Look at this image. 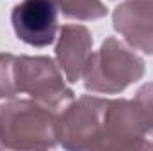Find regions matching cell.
<instances>
[{
    "label": "cell",
    "instance_id": "cell-1",
    "mask_svg": "<svg viewBox=\"0 0 153 151\" xmlns=\"http://www.w3.org/2000/svg\"><path fill=\"white\" fill-rule=\"evenodd\" d=\"M0 144L9 150H48L57 144V114L32 101L13 100L0 105Z\"/></svg>",
    "mask_w": 153,
    "mask_h": 151
},
{
    "label": "cell",
    "instance_id": "cell-2",
    "mask_svg": "<svg viewBox=\"0 0 153 151\" xmlns=\"http://www.w3.org/2000/svg\"><path fill=\"white\" fill-rule=\"evenodd\" d=\"M144 75V61L116 38H107L96 53H91L84 71V85L91 93L114 94Z\"/></svg>",
    "mask_w": 153,
    "mask_h": 151
},
{
    "label": "cell",
    "instance_id": "cell-3",
    "mask_svg": "<svg viewBox=\"0 0 153 151\" xmlns=\"http://www.w3.org/2000/svg\"><path fill=\"white\" fill-rule=\"evenodd\" d=\"M14 84L18 93H27L53 110L73 100V91L64 84L61 68L50 57H14Z\"/></svg>",
    "mask_w": 153,
    "mask_h": 151
},
{
    "label": "cell",
    "instance_id": "cell-4",
    "mask_svg": "<svg viewBox=\"0 0 153 151\" xmlns=\"http://www.w3.org/2000/svg\"><path fill=\"white\" fill-rule=\"evenodd\" d=\"M109 100L80 96L57 115V142L66 150H98Z\"/></svg>",
    "mask_w": 153,
    "mask_h": 151
},
{
    "label": "cell",
    "instance_id": "cell-5",
    "mask_svg": "<svg viewBox=\"0 0 153 151\" xmlns=\"http://www.w3.org/2000/svg\"><path fill=\"white\" fill-rule=\"evenodd\" d=\"M153 150L146 119L135 100H109L98 150Z\"/></svg>",
    "mask_w": 153,
    "mask_h": 151
},
{
    "label": "cell",
    "instance_id": "cell-6",
    "mask_svg": "<svg viewBox=\"0 0 153 151\" xmlns=\"http://www.w3.org/2000/svg\"><path fill=\"white\" fill-rule=\"evenodd\" d=\"M57 14L59 9L53 0H22L13 9L11 23L23 43L43 48L55 39Z\"/></svg>",
    "mask_w": 153,
    "mask_h": 151
},
{
    "label": "cell",
    "instance_id": "cell-7",
    "mask_svg": "<svg viewBox=\"0 0 153 151\" xmlns=\"http://www.w3.org/2000/svg\"><path fill=\"white\" fill-rule=\"evenodd\" d=\"M114 29L134 48L153 55V0H126L112 14Z\"/></svg>",
    "mask_w": 153,
    "mask_h": 151
},
{
    "label": "cell",
    "instance_id": "cell-8",
    "mask_svg": "<svg viewBox=\"0 0 153 151\" xmlns=\"http://www.w3.org/2000/svg\"><path fill=\"white\" fill-rule=\"evenodd\" d=\"M93 52V36L84 25H64L55 48L59 68L70 82H78Z\"/></svg>",
    "mask_w": 153,
    "mask_h": 151
},
{
    "label": "cell",
    "instance_id": "cell-9",
    "mask_svg": "<svg viewBox=\"0 0 153 151\" xmlns=\"http://www.w3.org/2000/svg\"><path fill=\"white\" fill-rule=\"evenodd\" d=\"M57 9L73 20H98L107 14V7L100 0H53Z\"/></svg>",
    "mask_w": 153,
    "mask_h": 151
},
{
    "label": "cell",
    "instance_id": "cell-10",
    "mask_svg": "<svg viewBox=\"0 0 153 151\" xmlns=\"http://www.w3.org/2000/svg\"><path fill=\"white\" fill-rule=\"evenodd\" d=\"M18 94L14 84V55L0 53V98H14Z\"/></svg>",
    "mask_w": 153,
    "mask_h": 151
},
{
    "label": "cell",
    "instance_id": "cell-11",
    "mask_svg": "<svg viewBox=\"0 0 153 151\" xmlns=\"http://www.w3.org/2000/svg\"><path fill=\"white\" fill-rule=\"evenodd\" d=\"M134 100H135V103L143 110V115H144L148 130H150V135H152V139H153V82L143 85L137 91V96Z\"/></svg>",
    "mask_w": 153,
    "mask_h": 151
}]
</instances>
